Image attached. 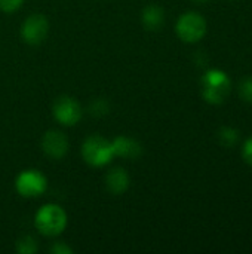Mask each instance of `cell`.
<instances>
[{
    "mask_svg": "<svg viewBox=\"0 0 252 254\" xmlns=\"http://www.w3.org/2000/svg\"><path fill=\"white\" fill-rule=\"evenodd\" d=\"M110 110V106L108 103L104 100V98H98V100H94L89 106V112L92 116H104L107 115Z\"/></svg>",
    "mask_w": 252,
    "mask_h": 254,
    "instance_id": "14",
    "label": "cell"
},
{
    "mask_svg": "<svg viewBox=\"0 0 252 254\" xmlns=\"http://www.w3.org/2000/svg\"><path fill=\"white\" fill-rule=\"evenodd\" d=\"M239 140V131L232 128V127H223L218 131V141L224 146V147H232L238 143Z\"/></svg>",
    "mask_w": 252,
    "mask_h": 254,
    "instance_id": "13",
    "label": "cell"
},
{
    "mask_svg": "<svg viewBox=\"0 0 252 254\" xmlns=\"http://www.w3.org/2000/svg\"><path fill=\"white\" fill-rule=\"evenodd\" d=\"M242 158L248 165L252 167V135L250 138H247V141L242 146Z\"/></svg>",
    "mask_w": 252,
    "mask_h": 254,
    "instance_id": "17",
    "label": "cell"
},
{
    "mask_svg": "<svg viewBox=\"0 0 252 254\" xmlns=\"http://www.w3.org/2000/svg\"><path fill=\"white\" fill-rule=\"evenodd\" d=\"M239 95L244 101L252 103V77H245L239 85Z\"/></svg>",
    "mask_w": 252,
    "mask_h": 254,
    "instance_id": "15",
    "label": "cell"
},
{
    "mask_svg": "<svg viewBox=\"0 0 252 254\" xmlns=\"http://www.w3.org/2000/svg\"><path fill=\"white\" fill-rule=\"evenodd\" d=\"M50 253L53 254H71L73 253V249L68 247L65 243H61V241H56L53 243V246L50 247Z\"/></svg>",
    "mask_w": 252,
    "mask_h": 254,
    "instance_id": "18",
    "label": "cell"
},
{
    "mask_svg": "<svg viewBox=\"0 0 252 254\" xmlns=\"http://www.w3.org/2000/svg\"><path fill=\"white\" fill-rule=\"evenodd\" d=\"M49 19L43 13H31L21 24V39L31 46L43 43L49 34Z\"/></svg>",
    "mask_w": 252,
    "mask_h": 254,
    "instance_id": "6",
    "label": "cell"
},
{
    "mask_svg": "<svg viewBox=\"0 0 252 254\" xmlns=\"http://www.w3.org/2000/svg\"><path fill=\"white\" fill-rule=\"evenodd\" d=\"M111 147L114 156L123 159H137L143 153V146L135 138L128 135H119L114 140H111Z\"/></svg>",
    "mask_w": 252,
    "mask_h": 254,
    "instance_id": "9",
    "label": "cell"
},
{
    "mask_svg": "<svg viewBox=\"0 0 252 254\" xmlns=\"http://www.w3.org/2000/svg\"><path fill=\"white\" fill-rule=\"evenodd\" d=\"M232 91V80L220 68L208 70L202 77V97L206 103L218 106L226 101Z\"/></svg>",
    "mask_w": 252,
    "mask_h": 254,
    "instance_id": "2",
    "label": "cell"
},
{
    "mask_svg": "<svg viewBox=\"0 0 252 254\" xmlns=\"http://www.w3.org/2000/svg\"><path fill=\"white\" fill-rule=\"evenodd\" d=\"M24 0H0V10L4 13H13L22 6Z\"/></svg>",
    "mask_w": 252,
    "mask_h": 254,
    "instance_id": "16",
    "label": "cell"
},
{
    "mask_svg": "<svg viewBox=\"0 0 252 254\" xmlns=\"http://www.w3.org/2000/svg\"><path fill=\"white\" fill-rule=\"evenodd\" d=\"M68 147L70 144L67 135L58 129H49L42 137V150L50 159H62L67 155Z\"/></svg>",
    "mask_w": 252,
    "mask_h": 254,
    "instance_id": "8",
    "label": "cell"
},
{
    "mask_svg": "<svg viewBox=\"0 0 252 254\" xmlns=\"http://www.w3.org/2000/svg\"><path fill=\"white\" fill-rule=\"evenodd\" d=\"M192 1H195V3H198V4H203V3H206L208 0H192Z\"/></svg>",
    "mask_w": 252,
    "mask_h": 254,
    "instance_id": "19",
    "label": "cell"
},
{
    "mask_svg": "<svg viewBox=\"0 0 252 254\" xmlns=\"http://www.w3.org/2000/svg\"><path fill=\"white\" fill-rule=\"evenodd\" d=\"M52 113L56 122H59L64 127H74L80 122L83 116V109L80 103L70 97V95H61L53 101Z\"/></svg>",
    "mask_w": 252,
    "mask_h": 254,
    "instance_id": "7",
    "label": "cell"
},
{
    "mask_svg": "<svg viewBox=\"0 0 252 254\" xmlns=\"http://www.w3.org/2000/svg\"><path fill=\"white\" fill-rule=\"evenodd\" d=\"M131 186V177L125 168L116 167L105 174V188L111 195H123Z\"/></svg>",
    "mask_w": 252,
    "mask_h": 254,
    "instance_id": "10",
    "label": "cell"
},
{
    "mask_svg": "<svg viewBox=\"0 0 252 254\" xmlns=\"http://www.w3.org/2000/svg\"><path fill=\"white\" fill-rule=\"evenodd\" d=\"M15 189L22 198H39L48 190V179L39 170H24L15 180Z\"/></svg>",
    "mask_w": 252,
    "mask_h": 254,
    "instance_id": "5",
    "label": "cell"
},
{
    "mask_svg": "<svg viewBox=\"0 0 252 254\" xmlns=\"http://www.w3.org/2000/svg\"><path fill=\"white\" fill-rule=\"evenodd\" d=\"M15 249H16V252L19 254H34L37 253V250H39V244H37V241H36L34 237H31V235H22L16 241Z\"/></svg>",
    "mask_w": 252,
    "mask_h": 254,
    "instance_id": "12",
    "label": "cell"
},
{
    "mask_svg": "<svg viewBox=\"0 0 252 254\" xmlns=\"http://www.w3.org/2000/svg\"><path fill=\"white\" fill-rule=\"evenodd\" d=\"M206 19L195 10L184 12L175 24V33L184 43H196L202 40L206 34Z\"/></svg>",
    "mask_w": 252,
    "mask_h": 254,
    "instance_id": "4",
    "label": "cell"
},
{
    "mask_svg": "<svg viewBox=\"0 0 252 254\" xmlns=\"http://www.w3.org/2000/svg\"><path fill=\"white\" fill-rule=\"evenodd\" d=\"M68 219L65 210L58 204L42 205L34 216V226L45 237H58L67 228Z\"/></svg>",
    "mask_w": 252,
    "mask_h": 254,
    "instance_id": "1",
    "label": "cell"
},
{
    "mask_svg": "<svg viewBox=\"0 0 252 254\" xmlns=\"http://www.w3.org/2000/svg\"><path fill=\"white\" fill-rule=\"evenodd\" d=\"M80 152H82L83 161L88 165L97 167V168L108 165L113 161V158H114L111 141L104 138L102 135H98V134L89 135L83 141Z\"/></svg>",
    "mask_w": 252,
    "mask_h": 254,
    "instance_id": "3",
    "label": "cell"
},
{
    "mask_svg": "<svg viewBox=\"0 0 252 254\" xmlns=\"http://www.w3.org/2000/svg\"><path fill=\"white\" fill-rule=\"evenodd\" d=\"M141 24L149 31H159L165 24V10L159 4H147L141 12Z\"/></svg>",
    "mask_w": 252,
    "mask_h": 254,
    "instance_id": "11",
    "label": "cell"
}]
</instances>
